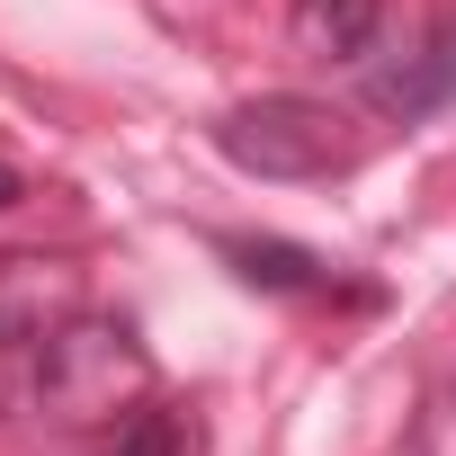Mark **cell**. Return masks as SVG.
Segmentation results:
<instances>
[{
  "mask_svg": "<svg viewBox=\"0 0 456 456\" xmlns=\"http://www.w3.org/2000/svg\"><path fill=\"white\" fill-rule=\"evenodd\" d=\"M152 394V358L126 322L108 314H72L45 349H37V411H54L63 429H99V420H126L134 403Z\"/></svg>",
  "mask_w": 456,
  "mask_h": 456,
  "instance_id": "cell-1",
  "label": "cell"
},
{
  "mask_svg": "<svg viewBox=\"0 0 456 456\" xmlns=\"http://www.w3.org/2000/svg\"><path fill=\"white\" fill-rule=\"evenodd\" d=\"M215 152L251 170V179H322L358 152L349 117L331 99H296V90H269V99H242L215 117Z\"/></svg>",
  "mask_w": 456,
  "mask_h": 456,
  "instance_id": "cell-2",
  "label": "cell"
},
{
  "mask_svg": "<svg viewBox=\"0 0 456 456\" xmlns=\"http://www.w3.org/2000/svg\"><path fill=\"white\" fill-rule=\"evenodd\" d=\"M72 269L63 260H0V322L28 331V340H54L72 322Z\"/></svg>",
  "mask_w": 456,
  "mask_h": 456,
  "instance_id": "cell-3",
  "label": "cell"
},
{
  "mask_svg": "<svg viewBox=\"0 0 456 456\" xmlns=\"http://www.w3.org/2000/svg\"><path fill=\"white\" fill-rule=\"evenodd\" d=\"M376 28H385V0H296L287 10V37L314 63H358L376 45Z\"/></svg>",
  "mask_w": 456,
  "mask_h": 456,
  "instance_id": "cell-4",
  "label": "cell"
},
{
  "mask_svg": "<svg viewBox=\"0 0 456 456\" xmlns=\"http://www.w3.org/2000/svg\"><path fill=\"white\" fill-rule=\"evenodd\" d=\"M224 260L242 287H269V296H340V278L296 242H224Z\"/></svg>",
  "mask_w": 456,
  "mask_h": 456,
  "instance_id": "cell-5",
  "label": "cell"
},
{
  "mask_svg": "<svg viewBox=\"0 0 456 456\" xmlns=\"http://www.w3.org/2000/svg\"><path fill=\"white\" fill-rule=\"evenodd\" d=\"M447 90H456V19H447V37L429 45V63H411V72H376L367 99H376L385 117H420V108H438Z\"/></svg>",
  "mask_w": 456,
  "mask_h": 456,
  "instance_id": "cell-6",
  "label": "cell"
},
{
  "mask_svg": "<svg viewBox=\"0 0 456 456\" xmlns=\"http://www.w3.org/2000/svg\"><path fill=\"white\" fill-rule=\"evenodd\" d=\"M108 456H188V420L179 411H126L117 420V438H108Z\"/></svg>",
  "mask_w": 456,
  "mask_h": 456,
  "instance_id": "cell-7",
  "label": "cell"
},
{
  "mask_svg": "<svg viewBox=\"0 0 456 456\" xmlns=\"http://www.w3.org/2000/svg\"><path fill=\"white\" fill-rule=\"evenodd\" d=\"M10 206H19V170H10V161H0V215H10Z\"/></svg>",
  "mask_w": 456,
  "mask_h": 456,
  "instance_id": "cell-8",
  "label": "cell"
}]
</instances>
